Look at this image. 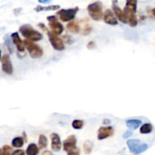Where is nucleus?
<instances>
[{
	"label": "nucleus",
	"mask_w": 155,
	"mask_h": 155,
	"mask_svg": "<svg viewBox=\"0 0 155 155\" xmlns=\"http://www.w3.org/2000/svg\"><path fill=\"white\" fill-rule=\"evenodd\" d=\"M11 155H25V152L24 150H21V149H18V150H15L11 153Z\"/></svg>",
	"instance_id": "nucleus-28"
},
{
	"label": "nucleus",
	"mask_w": 155,
	"mask_h": 155,
	"mask_svg": "<svg viewBox=\"0 0 155 155\" xmlns=\"http://www.w3.org/2000/svg\"><path fill=\"white\" fill-rule=\"evenodd\" d=\"M138 0H126V7L137 11Z\"/></svg>",
	"instance_id": "nucleus-23"
},
{
	"label": "nucleus",
	"mask_w": 155,
	"mask_h": 155,
	"mask_svg": "<svg viewBox=\"0 0 155 155\" xmlns=\"http://www.w3.org/2000/svg\"><path fill=\"white\" fill-rule=\"evenodd\" d=\"M114 128L112 126L101 127L99 128V129L98 131L97 138H98V140H99V141L106 139V138L112 136L114 135Z\"/></svg>",
	"instance_id": "nucleus-9"
},
{
	"label": "nucleus",
	"mask_w": 155,
	"mask_h": 155,
	"mask_svg": "<svg viewBox=\"0 0 155 155\" xmlns=\"http://www.w3.org/2000/svg\"><path fill=\"white\" fill-rule=\"evenodd\" d=\"M67 29L72 33H77L80 32V26L79 25L78 23L74 21H69V23L67 24Z\"/></svg>",
	"instance_id": "nucleus-18"
},
{
	"label": "nucleus",
	"mask_w": 155,
	"mask_h": 155,
	"mask_svg": "<svg viewBox=\"0 0 155 155\" xmlns=\"http://www.w3.org/2000/svg\"><path fill=\"white\" fill-rule=\"evenodd\" d=\"M84 122L82 119H74L72 122V127L74 129H81L83 127Z\"/></svg>",
	"instance_id": "nucleus-24"
},
{
	"label": "nucleus",
	"mask_w": 155,
	"mask_h": 155,
	"mask_svg": "<svg viewBox=\"0 0 155 155\" xmlns=\"http://www.w3.org/2000/svg\"><path fill=\"white\" fill-rule=\"evenodd\" d=\"M77 137L74 135H69L66 139L63 142V149L64 151L68 152L70 150L73 149L74 147H77L76 144H77Z\"/></svg>",
	"instance_id": "nucleus-13"
},
{
	"label": "nucleus",
	"mask_w": 155,
	"mask_h": 155,
	"mask_svg": "<svg viewBox=\"0 0 155 155\" xmlns=\"http://www.w3.org/2000/svg\"><path fill=\"white\" fill-rule=\"evenodd\" d=\"M152 13H153V15H154V16L155 17V8L152 10Z\"/></svg>",
	"instance_id": "nucleus-38"
},
{
	"label": "nucleus",
	"mask_w": 155,
	"mask_h": 155,
	"mask_svg": "<svg viewBox=\"0 0 155 155\" xmlns=\"http://www.w3.org/2000/svg\"><path fill=\"white\" fill-rule=\"evenodd\" d=\"M4 40H5V43L6 46H7L8 50L9 53L12 54V53H13V46H12V43H11L10 38H9L8 36H6L4 38Z\"/></svg>",
	"instance_id": "nucleus-25"
},
{
	"label": "nucleus",
	"mask_w": 155,
	"mask_h": 155,
	"mask_svg": "<svg viewBox=\"0 0 155 155\" xmlns=\"http://www.w3.org/2000/svg\"><path fill=\"white\" fill-rule=\"evenodd\" d=\"M153 126L151 123H145L140 128L141 134H149L152 132Z\"/></svg>",
	"instance_id": "nucleus-21"
},
{
	"label": "nucleus",
	"mask_w": 155,
	"mask_h": 155,
	"mask_svg": "<svg viewBox=\"0 0 155 155\" xmlns=\"http://www.w3.org/2000/svg\"><path fill=\"white\" fill-rule=\"evenodd\" d=\"M60 9V6L58 5H52L48 6H41L37 5L35 8V11L37 12H48V11H56Z\"/></svg>",
	"instance_id": "nucleus-16"
},
{
	"label": "nucleus",
	"mask_w": 155,
	"mask_h": 155,
	"mask_svg": "<svg viewBox=\"0 0 155 155\" xmlns=\"http://www.w3.org/2000/svg\"><path fill=\"white\" fill-rule=\"evenodd\" d=\"M48 36V40L51 43V46L57 51H62L64 50V41L58 36V35L54 33V32L49 31L47 32Z\"/></svg>",
	"instance_id": "nucleus-6"
},
{
	"label": "nucleus",
	"mask_w": 155,
	"mask_h": 155,
	"mask_svg": "<svg viewBox=\"0 0 155 155\" xmlns=\"http://www.w3.org/2000/svg\"><path fill=\"white\" fill-rule=\"evenodd\" d=\"M2 69L5 74L11 75L13 74V66L8 54H5L1 58Z\"/></svg>",
	"instance_id": "nucleus-8"
},
{
	"label": "nucleus",
	"mask_w": 155,
	"mask_h": 155,
	"mask_svg": "<svg viewBox=\"0 0 155 155\" xmlns=\"http://www.w3.org/2000/svg\"><path fill=\"white\" fill-rule=\"evenodd\" d=\"M0 155H4V153L2 151V149L0 148Z\"/></svg>",
	"instance_id": "nucleus-37"
},
{
	"label": "nucleus",
	"mask_w": 155,
	"mask_h": 155,
	"mask_svg": "<svg viewBox=\"0 0 155 155\" xmlns=\"http://www.w3.org/2000/svg\"><path fill=\"white\" fill-rule=\"evenodd\" d=\"M103 124H104V125H109V124H110V120L105 119H104V121H103Z\"/></svg>",
	"instance_id": "nucleus-35"
},
{
	"label": "nucleus",
	"mask_w": 155,
	"mask_h": 155,
	"mask_svg": "<svg viewBox=\"0 0 155 155\" xmlns=\"http://www.w3.org/2000/svg\"><path fill=\"white\" fill-rule=\"evenodd\" d=\"M93 147L94 144L92 141H89V140H87V141H85L84 144H83V150H84L85 153L89 154V153L92 151Z\"/></svg>",
	"instance_id": "nucleus-20"
},
{
	"label": "nucleus",
	"mask_w": 155,
	"mask_h": 155,
	"mask_svg": "<svg viewBox=\"0 0 155 155\" xmlns=\"http://www.w3.org/2000/svg\"><path fill=\"white\" fill-rule=\"evenodd\" d=\"M24 144V140L23 137H15L13 138L12 141V147H16V148H19L21 147Z\"/></svg>",
	"instance_id": "nucleus-19"
},
{
	"label": "nucleus",
	"mask_w": 155,
	"mask_h": 155,
	"mask_svg": "<svg viewBox=\"0 0 155 155\" xmlns=\"http://www.w3.org/2000/svg\"><path fill=\"white\" fill-rule=\"evenodd\" d=\"M11 38H12L13 43L16 46L18 51L20 52V53H24V50H25V47H24V41L21 39L18 32L12 33L11 34Z\"/></svg>",
	"instance_id": "nucleus-12"
},
{
	"label": "nucleus",
	"mask_w": 155,
	"mask_h": 155,
	"mask_svg": "<svg viewBox=\"0 0 155 155\" xmlns=\"http://www.w3.org/2000/svg\"><path fill=\"white\" fill-rule=\"evenodd\" d=\"M42 155H53V153L52 152L50 151V150H45V151L42 153Z\"/></svg>",
	"instance_id": "nucleus-34"
},
{
	"label": "nucleus",
	"mask_w": 155,
	"mask_h": 155,
	"mask_svg": "<svg viewBox=\"0 0 155 155\" xmlns=\"http://www.w3.org/2000/svg\"><path fill=\"white\" fill-rule=\"evenodd\" d=\"M23 138H24V141H27V135H26L25 132H23Z\"/></svg>",
	"instance_id": "nucleus-36"
},
{
	"label": "nucleus",
	"mask_w": 155,
	"mask_h": 155,
	"mask_svg": "<svg viewBox=\"0 0 155 155\" xmlns=\"http://www.w3.org/2000/svg\"><path fill=\"white\" fill-rule=\"evenodd\" d=\"M24 47L28 51L30 56L33 59H39V58L42 57V55H43V51L41 49V47H39V46L34 43L32 41L28 40H24Z\"/></svg>",
	"instance_id": "nucleus-4"
},
{
	"label": "nucleus",
	"mask_w": 155,
	"mask_h": 155,
	"mask_svg": "<svg viewBox=\"0 0 155 155\" xmlns=\"http://www.w3.org/2000/svg\"><path fill=\"white\" fill-rule=\"evenodd\" d=\"M19 32L24 37L26 38V40H28L32 42L39 41L43 37L42 33L35 30L30 24H24L21 26L19 28Z\"/></svg>",
	"instance_id": "nucleus-1"
},
{
	"label": "nucleus",
	"mask_w": 155,
	"mask_h": 155,
	"mask_svg": "<svg viewBox=\"0 0 155 155\" xmlns=\"http://www.w3.org/2000/svg\"><path fill=\"white\" fill-rule=\"evenodd\" d=\"M79 8L74 7L72 9H61L56 12V15L58 16L59 19L63 22H69L75 18L76 15L78 12Z\"/></svg>",
	"instance_id": "nucleus-5"
},
{
	"label": "nucleus",
	"mask_w": 155,
	"mask_h": 155,
	"mask_svg": "<svg viewBox=\"0 0 155 155\" xmlns=\"http://www.w3.org/2000/svg\"><path fill=\"white\" fill-rule=\"evenodd\" d=\"M88 13L89 16L94 21H100L103 18L102 3L99 1L94 2L88 5Z\"/></svg>",
	"instance_id": "nucleus-2"
},
{
	"label": "nucleus",
	"mask_w": 155,
	"mask_h": 155,
	"mask_svg": "<svg viewBox=\"0 0 155 155\" xmlns=\"http://www.w3.org/2000/svg\"><path fill=\"white\" fill-rule=\"evenodd\" d=\"M103 19L104 21L107 24L110 25H117L118 21L114 12L110 9H107L103 14Z\"/></svg>",
	"instance_id": "nucleus-11"
},
{
	"label": "nucleus",
	"mask_w": 155,
	"mask_h": 155,
	"mask_svg": "<svg viewBox=\"0 0 155 155\" xmlns=\"http://www.w3.org/2000/svg\"><path fill=\"white\" fill-rule=\"evenodd\" d=\"M38 27H40V28L42 29V30H44V31H45V32H48V28H47L46 26H45V24H43V23H42V22L39 23V24H38Z\"/></svg>",
	"instance_id": "nucleus-30"
},
{
	"label": "nucleus",
	"mask_w": 155,
	"mask_h": 155,
	"mask_svg": "<svg viewBox=\"0 0 155 155\" xmlns=\"http://www.w3.org/2000/svg\"><path fill=\"white\" fill-rule=\"evenodd\" d=\"M50 138H51V147L52 150L58 152L61 148V141L60 136L57 133H51L50 135Z\"/></svg>",
	"instance_id": "nucleus-14"
},
{
	"label": "nucleus",
	"mask_w": 155,
	"mask_h": 155,
	"mask_svg": "<svg viewBox=\"0 0 155 155\" xmlns=\"http://www.w3.org/2000/svg\"><path fill=\"white\" fill-rule=\"evenodd\" d=\"M39 3H42V4H47V3L51 2V0H38Z\"/></svg>",
	"instance_id": "nucleus-33"
},
{
	"label": "nucleus",
	"mask_w": 155,
	"mask_h": 155,
	"mask_svg": "<svg viewBox=\"0 0 155 155\" xmlns=\"http://www.w3.org/2000/svg\"><path fill=\"white\" fill-rule=\"evenodd\" d=\"M95 46L96 45H95V43L94 42V41H90V42L87 44V48L89 49V50H92V49L95 48Z\"/></svg>",
	"instance_id": "nucleus-31"
},
{
	"label": "nucleus",
	"mask_w": 155,
	"mask_h": 155,
	"mask_svg": "<svg viewBox=\"0 0 155 155\" xmlns=\"http://www.w3.org/2000/svg\"><path fill=\"white\" fill-rule=\"evenodd\" d=\"M133 135V132L131 130H127V132H124V134L123 135V138H129L130 137H131Z\"/></svg>",
	"instance_id": "nucleus-29"
},
{
	"label": "nucleus",
	"mask_w": 155,
	"mask_h": 155,
	"mask_svg": "<svg viewBox=\"0 0 155 155\" xmlns=\"http://www.w3.org/2000/svg\"><path fill=\"white\" fill-rule=\"evenodd\" d=\"M39 152V148L36 144L31 143L29 144L26 150V154L27 155H38Z\"/></svg>",
	"instance_id": "nucleus-17"
},
{
	"label": "nucleus",
	"mask_w": 155,
	"mask_h": 155,
	"mask_svg": "<svg viewBox=\"0 0 155 155\" xmlns=\"http://www.w3.org/2000/svg\"><path fill=\"white\" fill-rule=\"evenodd\" d=\"M127 144L130 152L134 154H140L148 148V145L146 143L142 142L139 139H129L127 141Z\"/></svg>",
	"instance_id": "nucleus-3"
},
{
	"label": "nucleus",
	"mask_w": 155,
	"mask_h": 155,
	"mask_svg": "<svg viewBox=\"0 0 155 155\" xmlns=\"http://www.w3.org/2000/svg\"><path fill=\"white\" fill-rule=\"evenodd\" d=\"M2 149L4 155H11L12 153V147L9 145H4L2 147Z\"/></svg>",
	"instance_id": "nucleus-27"
},
{
	"label": "nucleus",
	"mask_w": 155,
	"mask_h": 155,
	"mask_svg": "<svg viewBox=\"0 0 155 155\" xmlns=\"http://www.w3.org/2000/svg\"><path fill=\"white\" fill-rule=\"evenodd\" d=\"M113 1V4H112V9L114 15L116 16L117 19L119 20L120 22H122L123 24H127V19H126L125 16H124V12H123L122 9L117 5V0H112Z\"/></svg>",
	"instance_id": "nucleus-10"
},
{
	"label": "nucleus",
	"mask_w": 155,
	"mask_h": 155,
	"mask_svg": "<svg viewBox=\"0 0 155 155\" xmlns=\"http://www.w3.org/2000/svg\"><path fill=\"white\" fill-rule=\"evenodd\" d=\"M38 144H39V149H43L46 147L47 144H48V139L44 135H40L39 137V140H38Z\"/></svg>",
	"instance_id": "nucleus-22"
},
{
	"label": "nucleus",
	"mask_w": 155,
	"mask_h": 155,
	"mask_svg": "<svg viewBox=\"0 0 155 155\" xmlns=\"http://www.w3.org/2000/svg\"><path fill=\"white\" fill-rule=\"evenodd\" d=\"M64 42H66L67 43H71V37L69 36H64Z\"/></svg>",
	"instance_id": "nucleus-32"
},
{
	"label": "nucleus",
	"mask_w": 155,
	"mask_h": 155,
	"mask_svg": "<svg viewBox=\"0 0 155 155\" xmlns=\"http://www.w3.org/2000/svg\"><path fill=\"white\" fill-rule=\"evenodd\" d=\"M47 20L48 21V26H49L51 31L54 32L58 35H60L64 31V26L61 22H59L58 19L54 15H50L47 17Z\"/></svg>",
	"instance_id": "nucleus-7"
},
{
	"label": "nucleus",
	"mask_w": 155,
	"mask_h": 155,
	"mask_svg": "<svg viewBox=\"0 0 155 155\" xmlns=\"http://www.w3.org/2000/svg\"><path fill=\"white\" fill-rule=\"evenodd\" d=\"M126 124L129 129L131 130H134V129H137L142 125V121L139 119H127L126 121Z\"/></svg>",
	"instance_id": "nucleus-15"
},
{
	"label": "nucleus",
	"mask_w": 155,
	"mask_h": 155,
	"mask_svg": "<svg viewBox=\"0 0 155 155\" xmlns=\"http://www.w3.org/2000/svg\"><path fill=\"white\" fill-rule=\"evenodd\" d=\"M67 153H68V155H80V148L77 147H75L73 149H71V150H70L69 151L67 152Z\"/></svg>",
	"instance_id": "nucleus-26"
},
{
	"label": "nucleus",
	"mask_w": 155,
	"mask_h": 155,
	"mask_svg": "<svg viewBox=\"0 0 155 155\" xmlns=\"http://www.w3.org/2000/svg\"><path fill=\"white\" fill-rule=\"evenodd\" d=\"M1 50H0V60H1V58H2V55H1Z\"/></svg>",
	"instance_id": "nucleus-39"
}]
</instances>
